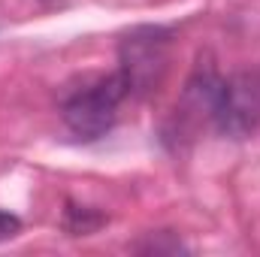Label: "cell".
Masks as SVG:
<instances>
[{"label": "cell", "instance_id": "277c9868", "mask_svg": "<svg viewBox=\"0 0 260 257\" xmlns=\"http://www.w3.org/2000/svg\"><path fill=\"white\" fill-rule=\"evenodd\" d=\"M18 233H21V221L15 215H9V212H0V242H6V239H12Z\"/></svg>", "mask_w": 260, "mask_h": 257}, {"label": "cell", "instance_id": "7a4b0ae2", "mask_svg": "<svg viewBox=\"0 0 260 257\" xmlns=\"http://www.w3.org/2000/svg\"><path fill=\"white\" fill-rule=\"evenodd\" d=\"M170 64V37L157 27H139L121 43V76L127 91L145 94L160 85Z\"/></svg>", "mask_w": 260, "mask_h": 257}, {"label": "cell", "instance_id": "6da1fadb", "mask_svg": "<svg viewBox=\"0 0 260 257\" xmlns=\"http://www.w3.org/2000/svg\"><path fill=\"white\" fill-rule=\"evenodd\" d=\"M127 94V82L121 73L103 76V79L79 88L76 94L67 97L64 109H61L67 130L79 139H100L106 130H112L115 118H118V106Z\"/></svg>", "mask_w": 260, "mask_h": 257}, {"label": "cell", "instance_id": "3957f363", "mask_svg": "<svg viewBox=\"0 0 260 257\" xmlns=\"http://www.w3.org/2000/svg\"><path fill=\"white\" fill-rule=\"evenodd\" d=\"M212 121L227 136H248L260 127V76L239 73L233 79H221L215 94Z\"/></svg>", "mask_w": 260, "mask_h": 257}]
</instances>
